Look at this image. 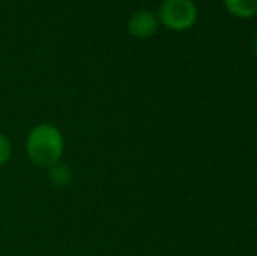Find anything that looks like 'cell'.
<instances>
[{"instance_id": "cell-7", "label": "cell", "mask_w": 257, "mask_h": 256, "mask_svg": "<svg viewBox=\"0 0 257 256\" xmlns=\"http://www.w3.org/2000/svg\"><path fill=\"white\" fill-rule=\"evenodd\" d=\"M252 53H254L255 58H257V35L254 37V41H252Z\"/></svg>"}, {"instance_id": "cell-1", "label": "cell", "mask_w": 257, "mask_h": 256, "mask_svg": "<svg viewBox=\"0 0 257 256\" xmlns=\"http://www.w3.org/2000/svg\"><path fill=\"white\" fill-rule=\"evenodd\" d=\"M30 160L39 167H53L63 153V139L53 125H39L30 132L27 142Z\"/></svg>"}, {"instance_id": "cell-4", "label": "cell", "mask_w": 257, "mask_h": 256, "mask_svg": "<svg viewBox=\"0 0 257 256\" xmlns=\"http://www.w3.org/2000/svg\"><path fill=\"white\" fill-rule=\"evenodd\" d=\"M224 6L236 18H252L257 14V0H224Z\"/></svg>"}, {"instance_id": "cell-5", "label": "cell", "mask_w": 257, "mask_h": 256, "mask_svg": "<svg viewBox=\"0 0 257 256\" xmlns=\"http://www.w3.org/2000/svg\"><path fill=\"white\" fill-rule=\"evenodd\" d=\"M51 181L56 186H65L70 181V170L63 165H53L51 167Z\"/></svg>"}, {"instance_id": "cell-2", "label": "cell", "mask_w": 257, "mask_h": 256, "mask_svg": "<svg viewBox=\"0 0 257 256\" xmlns=\"http://www.w3.org/2000/svg\"><path fill=\"white\" fill-rule=\"evenodd\" d=\"M159 20L168 30L184 32L198 20V9L193 0H165L159 9Z\"/></svg>"}, {"instance_id": "cell-6", "label": "cell", "mask_w": 257, "mask_h": 256, "mask_svg": "<svg viewBox=\"0 0 257 256\" xmlns=\"http://www.w3.org/2000/svg\"><path fill=\"white\" fill-rule=\"evenodd\" d=\"M9 154H11L9 140H7L4 135H0V165L6 163L7 158H9Z\"/></svg>"}, {"instance_id": "cell-3", "label": "cell", "mask_w": 257, "mask_h": 256, "mask_svg": "<svg viewBox=\"0 0 257 256\" xmlns=\"http://www.w3.org/2000/svg\"><path fill=\"white\" fill-rule=\"evenodd\" d=\"M158 30V18L151 11H139L128 21V32L137 39H147Z\"/></svg>"}]
</instances>
